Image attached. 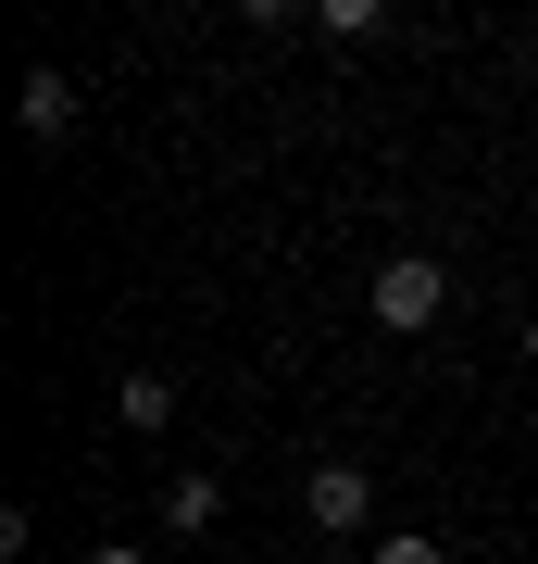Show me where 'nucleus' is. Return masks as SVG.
<instances>
[{
  "instance_id": "obj_1",
  "label": "nucleus",
  "mask_w": 538,
  "mask_h": 564,
  "mask_svg": "<svg viewBox=\"0 0 538 564\" xmlns=\"http://www.w3.org/2000/svg\"><path fill=\"white\" fill-rule=\"evenodd\" d=\"M439 302H451V276H439L426 251L376 263V326H388V339H426V326H439Z\"/></svg>"
},
{
  "instance_id": "obj_2",
  "label": "nucleus",
  "mask_w": 538,
  "mask_h": 564,
  "mask_svg": "<svg viewBox=\"0 0 538 564\" xmlns=\"http://www.w3.org/2000/svg\"><path fill=\"white\" fill-rule=\"evenodd\" d=\"M300 514H314L326 540H363V527H376V477H363V464H314V477H300Z\"/></svg>"
},
{
  "instance_id": "obj_3",
  "label": "nucleus",
  "mask_w": 538,
  "mask_h": 564,
  "mask_svg": "<svg viewBox=\"0 0 538 564\" xmlns=\"http://www.w3.org/2000/svg\"><path fill=\"white\" fill-rule=\"evenodd\" d=\"M13 113H25V139H76V76H63V63H25Z\"/></svg>"
},
{
  "instance_id": "obj_4",
  "label": "nucleus",
  "mask_w": 538,
  "mask_h": 564,
  "mask_svg": "<svg viewBox=\"0 0 538 564\" xmlns=\"http://www.w3.org/2000/svg\"><path fill=\"white\" fill-rule=\"evenodd\" d=\"M113 414H125V426H139V440H163V426H176V389H163V377H151V364H139V377H125V389H113Z\"/></svg>"
},
{
  "instance_id": "obj_5",
  "label": "nucleus",
  "mask_w": 538,
  "mask_h": 564,
  "mask_svg": "<svg viewBox=\"0 0 538 564\" xmlns=\"http://www.w3.org/2000/svg\"><path fill=\"white\" fill-rule=\"evenodd\" d=\"M163 514H176V540H200V527L226 514V489H213V477H176V489H163Z\"/></svg>"
},
{
  "instance_id": "obj_6",
  "label": "nucleus",
  "mask_w": 538,
  "mask_h": 564,
  "mask_svg": "<svg viewBox=\"0 0 538 564\" xmlns=\"http://www.w3.org/2000/svg\"><path fill=\"white\" fill-rule=\"evenodd\" d=\"M314 25H326V39H388V0H326Z\"/></svg>"
},
{
  "instance_id": "obj_7",
  "label": "nucleus",
  "mask_w": 538,
  "mask_h": 564,
  "mask_svg": "<svg viewBox=\"0 0 538 564\" xmlns=\"http://www.w3.org/2000/svg\"><path fill=\"white\" fill-rule=\"evenodd\" d=\"M376 564H451V552L426 540V527H388V540H376Z\"/></svg>"
},
{
  "instance_id": "obj_8",
  "label": "nucleus",
  "mask_w": 538,
  "mask_h": 564,
  "mask_svg": "<svg viewBox=\"0 0 538 564\" xmlns=\"http://www.w3.org/2000/svg\"><path fill=\"white\" fill-rule=\"evenodd\" d=\"M88 564H151V552H125V540H113V552H88Z\"/></svg>"
},
{
  "instance_id": "obj_9",
  "label": "nucleus",
  "mask_w": 538,
  "mask_h": 564,
  "mask_svg": "<svg viewBox=\"0 0 538 564\" xmlns=\"http://www.w3.org/2000/svg\"><path fill=\"white\" fill-rule=\"evenodd\" d=\"M526 364H538V314H526Z\"/></svg>"
}]
</instances>
